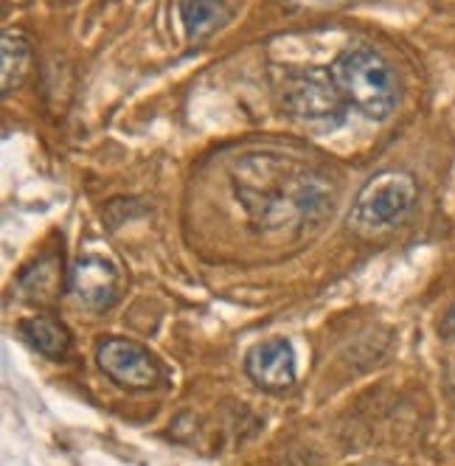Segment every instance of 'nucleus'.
Here are the masks:
<instances>
[{
    "mask_svg": "<svg viewBox=\"0 0 455 466\" xmlns=\"http://www.w3.org/2000/svg\"><path fill=\"white\" fill-rule=\"evenodd\" d=\"M289 4L296 6H307V9H329V6H338L343 0H289Z\"/></svg>",
    "mask_w": 455,
    "mask_h": 466,
    "instance_id": "f8f14e48",
    "label": "nucleus"
},
{
    "mask_svg": "<svg viewBox=\"0 0 455 466\" xmlns=\"http://www.w3.org/2000/svg\"><path fill=\"white\" fill-rule=\"evenodd\" d=\"M360 466H388V463H360Z\"/></svg>",
    "mask_w": 455,
    "mask_h": 466,
    "instance_id": "ddd939ff",
    "label": "nucleus"
},
{
    "mask_svg": "<svg viewBox=\"0 0 455 466\" xmlns=\"http://www.w3.org/2000/svg\"><path fill=\"white\" fill-rule=\"evenodd\" d=\"M281 102L292 118H298L301 124L320 127V129L340 124L346 116V98L338 90L332 71H323V68L287 74L284 87H281Z\"/></svg>",
    "mask_w": 455,
    "mask_h": 466,
    "instance_id": "20e7f679",
    "label": "nucleus"
},
{
    "mask_svg": "<svg viewBox=\"0 0 455 466\" xmlns=\"http://www.w3.org/2000/svg\"><path fill=\"white\" fill-rule=\"evenodd\" d=\"M419 186L413 175L402 169H385L374 175L357 194L351 214H349V228L354 233H382L388 228H394L408 217V211L416 203Z\"/></svg>",
    "mask_w": 455,
    "mask_h": 466,
    "instance_id": "7ed1b4c3",
    "label": "nucleus"
},
{
    "mask_svg": "<svg viewBox=\"0 0 455 466\" xmlns=\"http://www.w3.org/2000/svg\"><path fill=\"white\" fill-rule=\"evenodd\" d=\"M332 76L346 105L357 107L371 121H385L399 105V82L385 56L371 48H349L335 65Z\"/></svg>",
    "mask_w": 455,
    "mask_h": 466,
    "instance_id": "f03ea898",
    "label": "nucleus"
},
{
    "mask_svg": "<svg viewBox=\"0 0 455 466\" xmlns=\"http://www.w3.org/2000/svg\"><path fill=\"white\" fill-rule=\"evenodd\" d=\"M68 287L71 295L87 309H107L110 304H116L121 279L113 261H107L105 256H82L76 258L68 276Z\"/></svg>",
    "mask_w": 455,
    "mask_h": 466,
    "instance_id": "423d86ee",
    "label": "nucleus"
},
{
    "mask_svg": "<svg viewBox=\"0 0 455 466\" xmlns=\"http://www.w3.org/2000/svg\"><path fill=\"white\" fill-rule=\"evenodd\" d=\"M0 59H4L0 82H4V96H9L15 87L23 85L31 68V46L25 43V37L15 35V31H4V37H0Z\"/></svg>",
    "mask_w": 455,
    "mask_h": 466,
    "instance_id": "1a4fd4ad",
    "label": "nucleus"
},
{
    "mask_svg": "<svg viewBox=\"0 0 455 466\" xmlns=\"http://www.w3.org/2000/svg\"><path fill=\"white\" fill-rule=\"evenodd\" d=\"M56 276H59L56 273V264L51 258H46V261H37L35 268H31V273H25L20 279V284L28 292V298H35V301H43V298H51L59 289Z\"/></svg>",
    "mask_w": 455,
    "mask_h": 466,
    "instance_id": "9b49d317",
    "label": "nucleus"
},
{
    "mask_svg": "<svg viewBox=\"0 0 455 466\" xmlns=\"http://www.w3.org/2000/svg\"><path fill=\"white\" fill-rule=\"evenodd\" d=\"M23 338L28 340V346H35L40 354L46 357H65L71 349V335L59 320L51 318H31L23 323Z\"/></svg>",
    "mask_w": 455,
    "mask_h": 466,
    "instance_id": "9d476101",
    "label": "nucleus"
},
{
    "mask_svg": "<svg viewBox=\"0 0 455 466\" xmlns=\"http://www.w3.org/2000/svg\"><path fill=\"white\" fill-rule=\"evenodd\" d=\"M237 194L242 197V203L248 206L250 214H262L265 219L289 211L301 214L312 208L318 191L309 186V175L289 169V163L278 155H245L237 169Z\"/></svg>",
    "mask_w": 455,
    "mask_h": 466,
    "instance_id": "f257e3e1",
    "label": "nucleus"
},
{
    "mask_svg": "<svg viewBox=\"0 0 455 466\" xmlns=\"http://www.w3.org/2000/svg\"><path fill=\"white\" fill-rule=\"evenodd\" d=\"M99 369L121 388L129 390H149L160 382L157 360L138 343L124 338H107L96 349Z\"/></svg>",
    "mask_w": 455,
    "mask_h": 466,
    "instance_id": "39448f33",
    "label": "nucleus"
},
{
    "mask_svg": "<svg viewBox=\"0 0 455 466\" xmlns=\"http://www.w3.org/2000/svg\"><path fill=\"white\" fill-rule=\"evenodd\" d=\"M245 371L262 390H287L296 382V351L281 338L258 343L245 354Z\"/></svg>",
    "mask_w": 455,
    "mask_h": 466,
    "instance_id": "0eeeda50",
    "label": "nucleus"
},
{
    "mask_svg": "<svg viewBox=\"0 0 455 466\" xmlns=\"http://www.w3.org/2000/svg\"><path fill=\"white\" fill-rule=\"evenodd\" d=\"M180 23L191 43H203L217 31H222L231 20V9L225 0H180Z\"/></svg>",
    "mask_w": 455,
    "mask_h": 466,
    "instance_id": "6e6552de",
    "label": "nucleus"
}]
</instances>
